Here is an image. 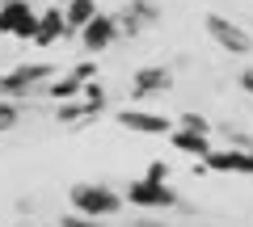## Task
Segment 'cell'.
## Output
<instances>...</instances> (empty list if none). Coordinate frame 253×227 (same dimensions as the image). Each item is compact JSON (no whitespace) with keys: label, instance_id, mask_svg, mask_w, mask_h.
I'll list each match as a JSON object with an SVG mask.
<instances>
[{"label":"cell","instance_id":"cell-1","mask_svg":"<svg viewBox=\"0 0 253 227\" xmlns=\"http://www.w3.org/2000/svg\"><path fill=\"white\" fill-rule=\"evenodd\" d=\"M68 202H72V210H81V215H93V219H110L123 210V194L110 190L106 181H76L72 190H68Z\"/></svg>","mask_w":253,"mask_h":227},{"label":"cell","instance_id":"cell-2","mask_svg":"<svg viewBox=\"0 0 253 227\" xmlns=\"http://www.w3.org/2000/svg\"><path fill=\"white\" fill-rule=\"evenodd\" d=\"M59 76V64H51V59H34V64H17L13 72L0 76V97H30V93H38L46 80H55Z\"/></svg>","mask_w":253,"mask_h":227},{"label":"cell","instance_id":"cell-3","mask_svg":"<svg viewBox=\"0 0 253 227\" xmlns=\"http://www.w3.org/2000/svg\"><path fill=\"white\" fill-rule=\"evenodd\" d=\"M203 30H207V38L224 55H249L253 51V34L245 26H236L232 17H224V13H207L203 17Z\"/></svg>","mask_w":253,"mask_h":227},{"label":"cell","instance_id":"cell-4","mask_svg":"<svg viewBox=\"0 0 253 227\" xmlns=\"http://www.w3.org/2000/svg\"><path fill=\"white\" fill-rule=\"evenodd\" d=\"M123 198L131 202V206H139V210H173V206H181V198L169 190V181H152V177L131 181Z\"/></svg>","mask_w":253,"mask_h":227},{"label":"cell","instance_id":"cell-5","mask_svg":"<svg viewBox=\"0 0 253 227\" xmlns=\"http://www.w3.org/2000/svg\"><path fill=\"white\" fill-rule=\"evenodd\" d=\"M169 89H173V67H165V64H144L131 72V105L148 101V97H165Z\"/></svg>","mask_w":253,"mask_h":227},{"label":"cell","instance_id":"cell-6","mask_svg":"<svg viewBox=\"0 0 253 227\" xmlns=\"http://www.w3.org/2000/svg\"><path fill=\"white\" fill-rule=\"evenodd\" d=\"M0 34L34 42V34H38V13L30 9V0H4V4H0Z\"/></svg>","mask_w":253,"mask_h":227},{"label":"cell","instance_id":"cell-7","mask_svg":"<svg viewBox=\"0 0 253 227\" xmlns=\"http://www.w3.org/2000/svg\"><path fill=\"white\" fill-rule=\"evenodd\" d=\"M114 127L131 130V135H169L173 122L165 114H152V109H139V105H123L114 114Z\"/></svg>","mask_w":253,"mask_h":227},{"label":"cell","instance_id":"cell-8","mask_svg":"<svg viewBox=\"0 0 253 227\" xmlns=\"http://www.w3.org/2000/svg\"><path fill=\"white\" fill-rule=\"evenodd\" d=\"M76 38H81V51H89V55L110 51V46L123 38V34H118V13H97V17H93Z\"/></svg>","mask_w":253,"mask_h":227},{"label":"cell","instance_id":"cell-9","mask_svg":"<svg viewBox=\"0 0 253 227\" xmlns=\"http://www.w3.org/2000/svg\"><path fill=\"white\" fill-rule=\"evenodd\" d=\"M207 168H211V173H241V177H253V152H245V147H211Z\"/></svg>","mask_w":253,"mask_h":227},{"label":"cell","instance_id":"cell-10","mask_svg":"<svg viewBox=\"0 0 253 227\" xmlns=\"http://www.w3.org/2000/svg\"><path fill=\"white\" fill-rule=\"evenodd\" d=\"M59 38H72V30H68V17H63V4L38 9V34H34V46H55Z\"/></svg>","mask_w":253,"mask_h":227},{"label":"cell","instance_id":"cell-11","mask_svg":"<svg viewBox=\"0 0 253 227\" xmlns=\"http://www.w3.org/2000/svg\"><path fill=\"white\" fill-rule=\"evenodd\" d=\"M101 114V105H93V101H84V97H72V101H59V105H55V122H59V127H89L93 118H97Z\"/></svg>","mask_w":253,"mask_h":227},{"label":"cell","instance_id":"cell-12","mask_svg":"<svg viewBox=\"0 0 253 227\" xmlns=\"http://www.w3.org/2000/svg\"><path fill=\"white\" fill-rule=\"evenodd\" d=\"M169 143L177 147L181 156H194V160H207L211 156V135H203V130H186V127H177V130H169Z\"/></svg>","mask_w":253,"mask_h":227},{"label":"cell","instance_id":"cell-13","mask_svg":"<svg viewBox=\"0 0 253 227\" xmlns=\"http://www.w3.org/2000/svg\"><path fill=\"white\" fill-rule=\"evenodd\" d=\"M97 0H68V4H63V17H68V30H72V38L81 34L84 26H89L93 17H97Z\"/></svg>","mask_w":253,"mask_h":227},{"label":"cell","instance_id":"cell-14","mask_svg":"<svg viewBox=\"0 0 253 227\" xmlns=\"http://www.w3.org/2000/svg\"><path fill=\"white\" fill-rule=\"evenodd\" d=\"M42 93H46L51 101H72V97H81V93H84V80H76V76L68 72L63 80H46Z\"/></svg>","mask_w":253,"mask_h":227},{"label":"cell","instance_id":"cell-15","mask_svg":"<svg viewBox=\"0 0 253 227\" xmlns=\"http://www.w3.org/2000/svg\"><path fill=\"white\" fill-rule=\"evenodd\" d=\"M123 9H131V13H135V17L144 21L148 30H152V26H161V21H165V9H161V0H126Z\"/></svg>","mask_w":253,"mask_h":227},{"label":"cell","instance_id":"cell-16","mask_svg":"<svg viewBox=\"0 0 253 227\" xmlns=\"http://www.w3.org/2000/svg\"><path fill=\"white\" fill-rule=\"evenodd\" d=\"M21 122V105L13 97H0V135H4V130H13Z\"/></svg>","mask_w":253,"mask_h":227},{"label":"cell","instance_id":"cell-17","mask_svg":"<svg viewBox=\"0 0 253 227\" xmlns=\"http://www.w3.org/2000/svg\"><path fill=\"white\" fill-rule=\"evenodd\" d=\"M144 30H148V26H144L131 9H118V34H123V38H139Z\"/></svg>","mask_w":253,"mask_h":227},{"label":"cell","instance_id":"cell-18","mask_svg":"<svg viewBox=\"0 0 253 227\" xmlns=\"http://www.w3.org/2000/svg\"><path fill=\"white\" fill-rule=\"evenodd\" d=\"M224 139H228V147H245V152L253 147V135L241 130V127H224Z\"/></svg>","mask_w":253,"mask_h":227},{"label":"cell","instance_id":"cell-19","mask_svg":"<svg viewBox=\"0 0 253 227\" xmlns=\"http://www.w3.org/2000/svg\"><path fill=\"white\" fill-rule=\"evenodd\" d=\"M59 227H106V223H101V219H93V215H81V210H76V215H63Z\"/></svg>","mask_w":253,"mask_h":227},{"label":"cell","instance_id":"cell-20","mask_svg":"<svg viewBox=\"0 0 253 227\" xmlns=\"http://www.w3.org/2000/svg\"><path fill=\"white\" fill-rule=\"evenodd\" d=\"M177 127H186V130H203V135H211V122L203 118V114H181V118H177Z\"/></svg>","mask_w":253,"mask_h":227},{"label":"cell","instance_id":"cell-21","mask_svg":"<svg viewBox=\"0 0 253 227\" xmlns=\"http://www.w3.org/2000/svg\"><path fill=\"white\" fill-rule=\"evenodd\" d=\"M81 97H84V101H93V105H101V109H106V89H101L97 80H84V93H81Z\"/></svg>","mask_w":253,"mask_h":227},{"label":"cell","instance_id":"cell-22","mask_svg":"<svg viewBox=\"0 0 253 227\" xmlns=\"http://www.w3.org/2000/svg\"><path fill=\"white\" fill-rule=\"evenodd\" d=\"M144 177H152V181H169V177H173V168H169L165 160H152V164H148V173H144Z\"/></svg>","mask_w":253,"mask_h":227},{"label":"cell","instance_id":"cell-23","mask_svg":"<svg viewBox=\"0 0 253 227\" xmlns=\"http://www.w3.org/2000/svg\"><path fill=\"white\" fill-rule=\"evenodd\" d=\"M72 76L76 80H93V76H97V59H81V64L72 67Z\"/></svg>","mask_w":253,"mask_h":227},{"label":"cell","instance_id":"cell-24","mask_svg":"<svg viewBox=\"0 0 253 227\" xmlns=\"http://www.w3.org/2000/svg\"><path fill=\"white\" fill-rule=\"evenodd\" d=\"M241 93H249V97H253V67H245V72H241Z\"/></svg>","mask_w":253,"mask_h":227},{"label":"cell","instance_id":"cell-25","mask_svg":"<svg viewBox=\"0 0 253 227\" xmlns=\"http://www.w3.org/2000/svg\"><path fill=\"white\" fill-rule=\"evenodd\" d=\"M131 227H165V223H161V219H135Z\"/></svg>","mask_w":253,"mask_h":227},{"label":"cell","instance_id":"cell-26","mask_svg":"<svg viewBox=\"0 0 253 227\" xmlns=\"http://www.w3.org/2000/svg\"><path fill=\"white\" fill-rule=\"evenodd\" d=\"M0 4H4V0H0Z\"/></svg>","mask_w":253,"mask_h":227},{"label":"cell","instance_id":"cell-27","mask_svg":"<svg viewBox=\"0 0 253 227\" xmlns=\"http://www.w3.org/2000/svg\"><path fill=\"white\" fill-rule=\"evenodd\" d=\"M249 152H253V147H249Z\"/></svg>","mask_w":253,"mask_h":227}]
</instances>
